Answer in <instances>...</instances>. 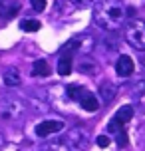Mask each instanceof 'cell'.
<instances>
[{
    "mask_svg": "<svg viewBox=\"0 0 145 151\" xmlns=\"http://www.w3.org/2000/svg\"><path fill=\"white\" fill-rule=\"evenodd\" d=\"M44 151H74V149L66 143V139H58V141H50V143H46Z\"/></svg>",
    "mask_w": 145,
    "mask_h": 151,
    "instance_id": "13",
    "label": "cell"
},
{
    "mask_svg": "<svg viewBox=\"0 0 145 151\" xmlns=\"http://www.w3.org/2000/svg\"><path fill=\"white\" fill-rule=\"evenodd\" d=\"M72 4H76V6H84V4H88V0H70Z\"/></svg>",
    "mask_w": 145,
    "mask_h": 151,
    "instance_id": "20",
    "label": "cell"
},
{
    "mask_svg": "<svg viewBox=\"0 0 145 151\" xmlns=\"http://www.w3.org/2000/svg\"><path fill=\"white\" fill-rule=\"evenodd\" d=\"M95 143H98L99 147H107V145H109V137L107 135H99L98 139H95Z\"/></svg>",
    "mask_w": 145,
    "mask_h": 151,
    "instance_id": "19",
    "label": "cell"
},
{
    "mask_svg": "<svg viewBox=\"0 0 145 151\" xmlns=\"http://www.w3.org/2000/svg\"><path fill=\"white\" fill-rule=\"evenodd\" d=\"M66 143L72 147L74 151H85L90 147V133L84 127H74L66 133Z\"/></svg>",
    "mask_w": 145,
    "mask_h": 151,
    "instance_id": "3",
    "label": "cell"
},
{
    "mask_svg": "<svg viewBox=\"0 0 145 151\" xmlns=\"http://www.w3.org/2000/svg\"><path fill=\"white\" fill-rule=\"evenodd\" d=\"M20 74H18V70H6L4 72V83H6L8 88H16V86H20Z\"/></svg>",
    "mask_w": 145,
    "mask_h": 151,
    "instance_id": "12",
    "label": "cell"
},
{
    "mask_svg": "<svg viewBox=\"0 0 145 151\" xmlns=\"http://www.w3.org/2000/svg\"><path fill=\"white\" fill-rule=\"evenodd\" d=\"M84 91H85V88H82V86H76V83H74V86H68V98L78 101V99L82 98Z\"/></svg>",
    "mask_w": 145,
    "mask_h": 151,
    "instance_id": "15",
    "label": "cell"
},
{
    "mask_svg": "<svg viewBox=\"0 0 145 151\" xmlns=\"http://www.w3.org/2000/svg\"><path fill=\"white\" fill-rule=\"evenodd\" d=\"M32 76L34 78H46L50 76V66L46 60H36L32 64Z\"/></svg>",
    "mask_w": 145,
    "mask_h": 151,
    "instance_id": "11",
    "label": "cell"
},
{
    "mask_svg": "<svg viewBox=\"0 0 145 151\" xmlns=\"http://www.w3.org/2000/svg\"><path fill=\"white\" fill-rule=\"evenodd\" d=\"M115 72H117V76H121V78H129L133 72H135V64H133V58H129V56H119L117 58V62H115Z\"/></svg>",
    "mask_w": 145,
    "mask_h": 151,
    "instance_id": "7",
    "label": "cell"
},
{
    "mask_svg": "<svg viewBox=\"0 0 145 151\" xmlns=\"http://www.w3.org/2000/svg\"><path fill=\"white\" fill-rule=\"evenodd\" d=\"M78 104L84 107L85 111H98V107H99V101H98V98L93 96L92 91H88L85 90L84 93H82V98L78 99Z\"/></svg>",
    "mask_w": 145,
    "mask_h": 151,
    "instance_id": "8",
    "label": "cell"
},
{
    "mask_svg": "<svg viewBox=\"0 0 145 151\" xmlns=\"http://www.w3.org/2000/svg\"><path fill=\"white\" fill-rule=\"evenodd\" d=\"M40 26H42V24H40L38 20H22V22H20V28H22L24 32H36V30H40Z\"/></svg>",
    "mask_w": 145,
    "mask_h": 151,
    "instance_id": "16",
    "label": "cell"
},
{
    "mask_svg": "<svg viewBox=\"0 0 145 151\" xmlns=\"http://www.w3.org/2000/svg\"><path fill=\"white\" fill-rule=\"evenodd\" d=\"M72 68H74V64H72V54H62L60 60H58V74L60 76H70L72 74Z\"/></svg>",
    "mask_w": 145,
    "mask_h": 151,
    "instance_id": "10",
    "label": "cell"
},
{
    "mask_svg": "<svg viewBox=\"0 0 145 151\" xmlns=\"http://www.w3.org/2000/svg\"><path fill=\"white\" fill-rule=\"evenodd\" d=\"M115 86H111V83H103L101 86V98H103V101H111L115 96Z\"/></svg>",
    "mask_w": 145,
    "mask_h": 151,
    "instance_id": "14",
    "label": "cell"
},
{
    "mask_svg": "<svg viewBox=\"0 0 145 151\" xmlns=\"http://www.w3.org/2000/svg\"><path fill=\"white\" fill-rule=\"evenodd\" d=\"M115 135H117V145H119V147H125V145H127V133H125V129H121V131L115 133Z\"/></svg>",
    "mask_w": 145,
    "mask_h": 151,
    "instance_id": "18",
    "label": "cell"
},
{
    "mask_svg": "<svg viewBox=\"0 0 145 151\" xmlns=\"http://www.w3.org/2000/svg\"><path fill=\"white\" fill-rule=\"evenodd\" d=\"M30 6L36 10V12H44L46 8V0H30Z\"/></svg>",
    "mask_w": 145,
    "mask_h": 151,
    "instance_id": "17",
    "label": "cell"
},
{
    "mask_svg": "<svg viewBox=\"0 0 145 151\" xmlns=\"http://www.w3.org/2000/svg\"><path fill=\"white\" fill-rule=\"evenodd\" d=\"M131 117H133V107H131V106L119 107V109L115 111V115L111 117L109 125H107L109 133H119V131L125 127V123H129V121H131Z\"/></svg>",
    "mask_w": 145,
    "mask_h": 151,
    "instance_id": "4",
    "label": "cell"
},
{
    "mask_svg": "<svg viewBox=\"0 0 145 151\" xmlns=\"http://www.w3.org/2000/svg\"><path fill=\"white\" fill-rule=\"evenodd\" d=\"M66 127V123L62 119H46V121H40L36 123V127H34V133L38 137H50V135H56V133H60L62 129Z\"/></svg>",
    "mask_w": 145,
    "mask_h": 151,
    "instance_id": "6",
    "label": "cell"
},
{
    "mask_svg": "<svg viewBox=\"0 0 145 151\" xmlns=\"http://www.w3.org/2000/svg\"><path fill=\"white\" fill-rule=\"evenodd\" d=\"M18 10H20V4H18V2H12V0H0V16L12 18V16L18 14Z\"/></svg>",
    "mask_w": 145,
    "mask_h": 151,
    "instance_id": "9",
    "label": "cell"
},
{
    "mask_svg": "<svg viewBox=\"0 0 145 151\" xmlns=\"http://www.w3.org/2000/svg\"><path fill=\"white\" fill-rule=\"evenodd\" d=\"M125 42L139 52H145V20L135 18L125 24Z\"/></svg>",
    "mask_w": 145,
    "mask_h": 151,
    "instance_id": "2",
    "label": "cell"
},
{
    "mask_svg": "<svg viewBox=\"0 0 145 151\" xmlns=\"http://www.w3.org/2000/svg\"><path fill=\"white\" fill-rule=\"evenodd\" d=\"M24 111V106L20 99L16 98H6L0 101V117L2 119H18Z\"/></svg>",
    "mask_w": 145,
    "mask_h": 151,
    "instance_id": "5",
    "label": "cell"
},
{
    "mask_svg": "<svg viewBox=\"0 0 145 151\" xmlns=\"http://www.w3.org/2000/svg\"><path fill=\"white\" fill-rule=\"evenodd\" d=\"M133 14L121 0H98L93 4V22L107 32L119 30L127 22V16Z\"/></svg>",
    "mask_w": 145,
    "mask_h": 151,
    "instance_id": "1",
    "label": "cell"
}]
</instances>
